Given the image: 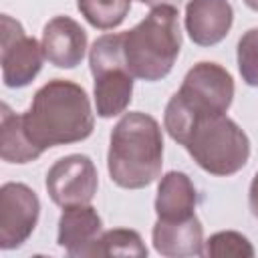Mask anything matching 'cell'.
<instances>
[{
	"instance_id": "obj_1",
	"label": "cell",
	"mask_w": 258,
	"mask_h": 258,
	"mask_svg": "<svg viewBox=\"0 0 258 258\" xmlns=\"http://www.w3.org/2000/svg\"><path fill=\"white\" fill-rule=\"evenodd\" d=\"M163 125L169 137L212 175L228 177L248 163L250 139L228 115H185L165 107Z\"/></svg>"
},
{
	"instance_id": "obj_2",
	"label": "cell",
	"mask_w": 258,
	"mask_h": 258,
	"mask_svg": "<svg viewBox=\"0 0 258 258\" xmlns=\"http://www.w3.org/2000/svg\"><path fill=\"white\" fill-rule=\"evenodd\" d=\"M22 127L40 151L87 139L95 127L87 91L67 79L48 81L22 113Z\"/></svg>"
},
{
	"instance_id": "obj_3",
	"label": "cell",
	"mask_w": 258,
	"mask_h": 258,
	"mask_svg": "<svg viewBox=\"0 0 258 258\" xmlns=\"http://www.w3.org/2000/svg\"><path fill=\"white\" fill-rule=\"evenodd\" d=\"M163 135L159 123L141 111L125 113L111 131L107 169L125 189H141L161 175Z\"/></svg>"
},
{
	"instance_id": "obj_4",
	"label": "cell",
	"mask_w": 258,
	"mask_h": 258,
	"mask_svg": "<svg viewBox=\"0 0 258 258\" xmlns=\"http://www.w3.org/2000/svg\"><path fill=\"white\" fill-rule=\"evenodd\" d=\"M179 8L161 4L131 30L123 32V56L127 71L141 81L165 79L179 54Z\"/></svg>"
},
{
	"instance_id": "obj_5",
	"label": "cell",
	"mask_w": 258,
	"mask_h": 258,
	"mask_svg": "<svg viewBox=\"0 0 258 258\" xmlns=\"http://www.w3.org/2000/svg\"><path fill=\"white\" fill-rule=\"evenodd\" d=\"M89 67L95 77L93 97L97 115L103 119L125 113L133 97V75L123 56V34L99 36L89 52Z\"/></svg>"
},
{
	"instance_id": "obj_6",
	"label": "cell",
	"mask_w": 258,
	"mask_h": 258,
	"mask_svg": "<svg viewBox=\"0 0 258 258\" xmlns=\"http://www.w3.org/2000/svg\"><path fill=\"white\" fill-rule=\"evenodd\" d=\"M234 99V79L218 62L202 60L194 64L169 99L167 107L185 115H226Z\"/></svg>"
},
{
	"instance_id": "obj_7",
	"label": "cell",
	"mask_w": 258,
	"mask_h": 258,
	"mask_svg": "<svg viewBox=\"0 0 258 258\" xmlns=\"http://www.w3.org/2000/svg\"><path fill=\"white\" fill-rule=\"evenodd\" d=\"M2 81L10 89L30 85L42 69V44L28 36L18 20L2 14Z\"/></svg>"
},
{
	"instance_id": "obj_8",
	"label": "cell",
	"mask_w": 258,
	"mask_h": 258,
	"mask_svg": "<svg viewBox=\"0 0 258 258\" xmlns=\"http://www.w3.org/2000/svg\"><path fill=\"white\" fill-rule=\"evenodd\" d=\"M44 185L50 200L60 208L91 204L99 185L97 167L89 155H64L50 165Z\"/></svg>"
},
{
	"instance_id": "obj_9",
	"label": "cell",
	"mask_w": 258,
	"mask_h": 258,
	"mask_svg": "<svg viewBox=\"0 0 258 258\" xmlns=\"http://www.w3.org/2000/svg\"><path fill=\"white\" fill-rule=\"evenodd\" d=\"M40 216V202L32 187L8 181L0 187V248L22 246L34 232Z\"/></svg>"
},
{
	"instance_id": "obj_10",
	"label": "cell",
	"mask_w": 258,
	"mask_h": 258,
	"mask_svg": "<svg viewBox=\"0 0 258 258\" xmlns=\"http://www.w3.org/2000/svg\"><path fill=\"white\" fill-rule=\"evenodd\" d=\"M44 58L58 69H75L87 50V32L69 16H54L42 30Z\"/></svg>"
},
{
	"instance_id": "obj_11",
	"label": "cell",
	"mask_w": 258,
	"mask_h": 258,
	"mask_svg": "<svg viewBox=\"0 0 258 258\" xmlns=\"http://www.w3.org/2000/svg\"><path fill=\"white\" fill-rule=\"evenodd\" d=\"M101 234L103 222L91 204L69 206L58 218L56 244L64 248L69 256H91Z\"/></svg>"
},
{
	"instance_id": "obj_12",
	"label": "cell",
	"mask_w": 258,
	"mask_h": 258,
	"mask_svg": "<svg viewBox=\"0 0 258 258\" xmlns=\"http://www.w3.org/2000/svg\"><path fill=\"white\" fill-rule=\"evenodd\" d=\"M234 22V10L228 0H189L185 4V30L200 46L222 42Z\"/></svg>"
},
{
	"instance_id": "obj_13",
	"label": "cell",
	"mask_w": 258,
	"mask_h": 258,
	"mask_svg": "<svg viewBox=\"0 0 258 258\" xmlns=\"http://www.w3.org/2000/svg\"><path fill=\"white\" fill-rule=\"evenodd\" d=\"M153 248L161 256L181 258V256H204V228L198 216L181 218V220H163L157 218L153 232Z\"/></svg>"
},
{
	"instance_id": "obj_14",
	"label": "cell",
	"mask_w": 258,
	"mask_h": 258,
	"mask_svg": "<svg viewBox=\"0 0 258 258\" xmlns=\"http://www.w3.org/2000/svg\"><path fill=\"white\" fill-rule=\"evenodd\" d=\"M198 194L183 171H167L159 185L155 196V214L163 220H181L196 214Z\"/></svg>"
},
{
	"instance_id": "obj_15",
	"label": "cell",
	"mask_w": 258,
	"mask_h": 258,
	"mask_svg": "<svg viewBox=\"0 0 258 258\" xmlns=\"http://www.w3.org/2000/svg\"><path fill=\"white\" fill-rule=\"evenodd\" d=\"M0 155L8 163H28L42 155L22 127V115L14 113L6 103H2L0 113Z\"/></svg>"
},
{
	"instance_id": "obj_16",
	"label": "cell",
	"mask_w": 258,
	"mask_h": 258,
	"mask_svg": "<svg viewBox=\"0 0 258 258\" xmlns=\"http://www.w3.org/2000/svg\"><path fill=\"white\" fill-rule=\"evenodd\" d=\"M79 12L99 30L117 28L131 10V0H77Z\"/></svg>"
},
{
	"instance_id": "obj_17",
	"label": "cell",
	"mask_w": 258,
	"mask_h": 258,
	"mask_svg": "<svg viewBox=\"0 0 258 258\" xmlns=\"http://www.w3.org/2000/svg\"><path fill=\"white\" fill-rule=\"evenodd\" d=\"M91 256H147V246L143 244L139 232L129 228L107 230L99 236Z\"/></svg>"
},
{
	"instance_id": "obj_18",
	"label": "cell",
	"mask_w": 258,
	"mask_h": 258,
	"mask_svg": "<svg viewBox=\"0 0 258 258\" xmlns=\"http://www.w3.org/2000/svg\"><path fill=\"white\" fill-rule=\"evenodd\" d=\"M206 254L214 258H226V256H236V258H252L254 256V246L250 240L234 230H224L216 232L206 240Z\"/></svg>"
},
{
	"instance_id": "obj_19",
	"label": "cell",
	"mask_w": 258,
	"mask_h": 258,
	"mask_svg": "<svg viewBox=\"0 0 258 258\" xmlns=\"http://www.w3.org/2000/svg\"><path fill=\"white\" fill-rule=\"evenodd\" d=\"M236 56L242 81L250 87H258V28H250L240 36Z\"/></svg>"
},
{
	"instance_id": "obj_20",
	"label": "cell",
	"mask_w": 258,
	"mask_h": 258,
	"mask_svg": "<svg viewBox=\"0 0 258 258\" xmlns=\"http://www.w3.org/2000/svg\"><path fill=\"white\" fill-rule=\"evenodd\" d=\"M248 206H250L252 216L258 220V171H256V175L252 177V183H250V191H248Z\"/></svg>"
},
{
	"instance_id": "obj_21",
	"label": "cell",
	"mask_w": 258,
	"mask_h": 258,
	"mask_svg": "<svg viewBox=\"0 0 258 258\" xmlns=\"http://www.w3.org/2000/svg\"><path fill=\"white\" fill-rule=\"evenodd\" d=\"M141 4H147V6H161V4H169V6H177L179 8V4L183 2V0H139Z\"/></svg>"
},
{
	"instance_id": "obj_22",
	"label": "cell",
	"mask_w": 258,
	"mask_h": 258,
	"mask_svg": "<svg viewBox=\"0 0 258 258\" xmlns=\"http://www.w3.org/2000/svg\"><path fill=\"white\" fill-rule=\"evenodd\" d=\"M244 4H246L248 8H252L254 12H258V0H244Z\"/></svg>"
}]
</instances>
